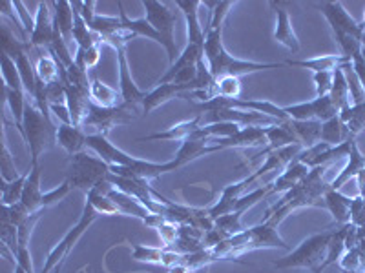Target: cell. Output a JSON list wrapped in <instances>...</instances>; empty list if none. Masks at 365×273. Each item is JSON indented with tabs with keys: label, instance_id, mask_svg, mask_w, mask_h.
Here are the masks:
<instances>
[{
	"label": "cell",
	"instance_id": "29",
	"mask_svg": "<svg viewBox=\"0 0 365 273\" xmlns=\"http://www.w3.org/2000/svg\"><path fill=\"white\" fill-rule=\"evenodd\" d=\"M90 99L96 106L101 108H117L123 104V97H120V91L113 90L112 86L104 84L103 80H99L97 77L91 79L90 84Z\"/></svg>",
	"mask_w": 365,
	"mask_h": 273
},
{
	"label": "cell",
	"instance_id": "23",
	"mask_svg": "<svg viewBox=\"0 0 365 273\" xmlns=\"http://www.w3.org/2000/svg\"><path fill=\"white\" fill-rule=\"evenodd\" d=\"M324 204L331 211V215L334 217V223L340 224V226L351 223V204H353L351 197L344 195L340 190L329 188L327 193L324 195Z\"/></svg>",
	"mask_w": 365,
	"mask_h": 273
},
{
	"label": "cell",
	"instance_id": "57",
	"mask_svg": "<svg viewBox=\"0 0 365 273\" xmlns=\"http://www.w3.org/2000/svg\"><path fill=\"white\" fill-rule=\"evenodd\" d=\"M312 273H322V272H312Z\"/></svg>",
	"mask_w": 365,
	"mask_h": 273
},
{
	"label": "cell",
	"instance_id": "15",
	"mask_svg": "<svg viewBox=\"0 0 365 273\" xmlns=\"http://www.w3.org/2000/svg\"><path fill=\"white\" fill-rule=\"evenodd\" d=\"M212 144L221 146L223 149L228 148H259V146L269 144L267 141L265 128H254V126H245L240 132L234 133L232 136L227 139H210Z\"/></svg>",
	"mask_w": 365,
	"mask_h": 273
},
{
	"label": "cell",
	"instance_id": "25",
	"mask_svg": "<svg viewBox=\"0 0 365 273\" xmlns=\"http://www.w3.org/2000/svg\"><path fill=\"white\" fill-rule=\"evenodd\" d=\"M309 171H311L309 166H305L303 162L294 159L291 164L287 166L285 171H282L278 175V178L272 182V193H285V191H289L291 188H294L296 184H299L303 178L307 177Z\"/></svg>",
	"mask_w": 365,
	"mask_h": 273
},
{
	"label": "cell",
	"instance_id": "41",
	"mask_svg": "<svg viewBox=\"0 0 365 273\" xmlns=\"http://www.w3.org/2000/svg\"><path fill=\"white\" fill-rule=\"evenodd\" d=\"M241 95V80L240 77H221L214 84V97L223 99H240Z\"/></svg>",
	"mask_w": 365,
	"mask_h": 273
},
{
	"label": "cell",
	"instance_id": "45",
	"mask_svg": "<svg viewBox=\"0 0 365 273\" xmlns=\"http://www.w3.org/2000/svg\"><path fill=\"white\" fill-rule=\"evenodd\" d=\"M99 58H101V44L99 46H93L90 50H77L75 53V60L73 63L84 71H90L91 68H96L99 64Z\"/></svg>",
	"mask_w": 365,
	"mask_h": 273
},
{
	"label": "cell",
	"instance_id": "56",
	"mask_svg": "<svg viewBox=\"0 0 365 273\" xmlns=\"http://www.w3.org/2000/svg\"><path fill=\"white\" fill-rule=\"evenodd\" d=\"M361 22H364V24H365V13H364V21H361Z\"/></svg>",
	"mask_w": 365,
	"mask_h": 273
},
{
	"label": "cell",
	"instance_id": "24",
	"mask_svg": "<svg viewBox=\"0 0 365 273\" xmlns=\"http://www.w3.org/2000/svg\"><path fill=\"white\" fill-rule=\"evenodd\" d=\"M106 195L113 200V204L117 206L120 215L137 217V219H141V220H145L146 217L152 215V211H150L141 200H137L135 197H132V195L123 193V191L115 190V188H110V190L106 191Z\"/></svg>",
	"mask_w": 365,
	"mask_h": 273
},
{
	"label": "cell",
	"instance_id": "13",
	"mask_svg": "<svg viewBox=\"0 0 365 273\" xmlns=\"http://www.w3.org/2000/svg\"><path fill=\"white\" fill-rule=\"evenodd\" d=\"M86 148L91 149L97 157L103 159L110 168H113V166H125L126 168V166H133L137 161L135 157H130L126 151H123L120 148L113 146L106 135H93V133H88Z\"/></svg>",
	"mask_w": 365,
	"mask_h": 273
},
{
	"label": "cell",
	"instance_id": "26",
	"mask_svg": "<svg viewBox=\"0 0 365 273\" xmlns=\"http://www.w3.org/2000/svg\"><path fill=\"white\" fill-rule=\"evenodd\" d=\"M287 126L294 133L296 141L303 148H311L318 144L322 135V122L318 120H287Z\"/></svg>",
	"mask_w": 365,
	"mask_h": 273
},
{
	"label": "cell",
	"instance_id": "48",
	"mask_svg": "<svg viewBox=\"0 0 365 273\" xmlns=\"http://www.w3.org/2000/svg\"><path fill=\"white\" fill-rule=\"evenodd\" d=\"M332 73H334V71H332ZM332 73L324 71V73L312 75V80H314V86H316V97H327L329 93H331Z\"/></svg>",
	"mask_w": 365,
	"mask_h": 273
},
{
	"label": "cell",
	"instance_id": "39",
	"mask_svg": "<svg viewBox=\"0 0 365 273\" xmlns=\"http://www.w3.org/2000/svg\"><path fill=\"white\" fill-rule=\"evenodd\" d=\"M2 79H4V86L11 87L15 91H24V84H22L17 64L8 53H2Z\"/></svg>",
	"mask_w": 365,
	"mask_h": 273
},
{
	"label": "cell",
	"instance_id": "22",
	"mask_svg": "<svg viewBox=\"0 0 365 273\" xmlns=\"http://www.w3.org/2000/svg\"><path fill=\"white\" fill-rule=\"evenodd\" d=\"M347 57L344 55H318V57L305 58V60H287V66H294V68H303V70H311L314 73H324V71H336L338 68H341L344 64H349Z\"/></svg>",
	"mask_w": 365,
	"mask_h": 273
},
{
	"label": "cell",
	"instance_id": "27",
	"mask_svg": "<svg viewBox=\"0 0 365 273\" xmlns=\"http://www.w3.org/2000/svg\"><path fill=\"white\" fill-rule=\"evenodd\" d=\"M361 170H365V157L360 149H358L356 142H353V146H351V154H349V162L345 164L344 170L340 171V175L329 184V188H331V190H340L344 184L354 181Z\"/></svg>",
	"mask_w": 365,
	"mask_h": 273
},
{
	"label": "cell",
	"instance_id": "18",
	"mask_svg": "<svg viewBox=\"0 0 365 273\" xmlns=\"http://www.w3.org/2000/svg\"><path fill=\"white\" fill-rule=\"evenodd\" d=\"M274 13H276V29H274V41L278 44L285 46L287 50L292 51V53H298L299 51V41L294 33V28H292L291 15L285 8H282V4H276V2H270Z\"/></svg>",
	"mask_w": 365,
	"mask_h": 273
},
{
	"label": "cell",
	"instance_id": "4",
	"mask_svg": "<svg viewBox=\"0 0 365 273\" xmlns=\"http://www.w3.org/2000/svg\"><path fill=\"white\" fill-rule=\"evenodd\" d=\"M110 168L101 157H97L93 151L88 154L86 149L81 154H75L68 157L66 181L70 182L71 190H79L83 193H90L93 188H97L101 182L108 178Z\"/></svg>",
	"mask_w": 365,
	"mask_h": 273
},
{
	"label": "cell",
	"instance_id": "30",
	"mask_svg": "<svg viewBox=\"0 0 365 273\" xmlns=\"http://www.w3.org/2000/svg\"><path fill=\"white\" fill-rule=\"evenodd\" d=\"M265 133H267V141H269V144H267V148L263 149L262 154L256 155L254 159L267 157L270 151H276V149L285 148V146L298 144L294 133H292L291 128L287 126V122H282V124H278V126H270V128H265Z\"/></svg>",
	"mask_w": 365,
	"mask_h": 273
},
{
	"label": "cell",
	"instance_id": "17",
	"mask_svg": "<svg viewBox=\"0 0 365 273\" xmlns=\"http://www.w3.org/2000/svg\"><path fill=\"white\" fill-rule=\"evenodd\" d=\"M42 188H41V162H31L28 168L24 191H22L21 204L29 213H42Z\"/></svg>",
	"mask_w": 365,
	"mask_h": 273
},
{
	"label": "cell",
	"instance_id": "40",
	"mask_svg": "<svg viewBox=\"0 0 365 273\" xmlns=\"http://www.w3.org/2000/svg\"><path fill=\"white\" fill-rule=\"evenodd\" d=\"M243 213H245V211H232V213L217 217L214 226H216L217 230H220V232L228 239V237L236 235V233H241L243 230H245L243 224H241V217H243Z\"/></svg>",
	"mask_w": 365,
	"mask_h": 273
},
{
	"label": "cell",
	"instance_id": "7",
	"mask_svg": "<svg viewBox=\"0 0 365 273\" xmlns=\"http://www.w3.org/2000/svg\"><path fill=\"white\" fill-rule=\"evenodd\" d=\"M97 217H99V211H97L96 206H93V204L86 199V204H84L83 215H81L79 223L75 224L70 232L63 237V240H61V242H58L53 250H51L50 255H48V259H46L44 268L41 269V273H51L55 268L63 266V262L66 261V257L70 255L71 248H73V246L79 242L81 237L86 233V230L91 226V224H93V220H96Z\"/></svg>",
	"mask_w": 365,
	"mask_h": 273
},
{
	"label": "cell",
	"instance_id": "8",
	"mask_svg": "<svg viewBox=\"0 0 365 273\" xmlns=\"http://www.w3.org/2000/svg\"><path fill=\"white\" fill-rule=\"evenodd\" d=\"M137 113L128 106L120 104L117 108H101L91 102L88 108V115L83 122V129H93V135H108V132L115 126H125L133 122Z\"/></svg>",
	"mask_w": 365,
	"mask_h": 273
},
{
	"label": "cell",
	"instance_id": "9",
	"mask_svg": "<svg viewBox=\"0 0 365 273\" xmlns=\"http://www.w3.org/2000/svg\"><path fill=\"white\" fill-rule=\"evenodd\" d=\"M201 122L203 126L207 124H216V122H232V124L241 126H254V128H270V126L282 124L279 120L272 119V117L262 115L256 112H247V109H237V108H216L210 112L200 113Z\"/></svg>",
	"mask_w": 365,
	"mask_h": 273
},
{
	"label": "cell",
	"instance_id": "3",
	"mask_svg": "<svg viewBox=\"0 0 365 273\" xmlns=\"http://www.w3.org/2000/svg\"><path fill=\"white\" fill-rule=\"evenodd\" d=\"M57 129L58 124L53 122L51 117H46L37 108L34 99H28L22 119V139L28 144L31 162H38L41 155L57 144Z\"/></svg>",
	"mask_w": 365,
	"mask_h": 273
},
{
	"label": "cell",
	"instance_id": "47",
	"mask_svg": "<svg viewBox=\"0 0 365 273\" xmlns=\"http://www.w3.org/2000/svg\"><path fill=\"white\" fill-rule=\"evenodd\" d=\"M71 191V186H70V182L64 181L63 184L58 188H55V190L48 191V193H44V197H42V208H50L53 206V204H57L58 200H63L64 197H66L68 193Z\"/></svg>",
	"mask_w": 365,
	"mask_h": 273
},
{
	"label": "cell",
	"instance_id": "10",
	"mask_svg": "<svg viewBox=\"0 0 365 273\" xmlns=\"http://www.w3.org/2000/svg\"><path fill=\"white\" fill-rule=\"evenodd\" d=\"M314 6L319 9V13L324 15L325 21L329 22L334 37L347 35V37H354L364 41L365 24L364 22L354 21V18L347 13V9L344 8L341 2H316Z\"/></svg>",
	"mask_w": 365,
	"mask_h": 273
},
{
	"label": "cell",
	"instance_id": "46",
	"mask_svg": "<svg viewBox=\"0 0 365 273\" xmlns=\"http://www.w3.org/2000/svg\"><path fill=\"white\" fill-rule=\"evenodd\" d=\"M179 230L181 226L175 223H170V220H163L158 226V233L163 240V248H170V246L175 245V240L179 237Z\"/></svg>",
	"mask_w": 365,
	"mask_h": 273
},
{
	"label": "cell",
	"instance_id": "31",
	"mask_svg": "<svg viewBox=\"0 0 365 273\" xmlns=\"http://www.w3.org/2000/svg\"><path fill=\"white\" fill-rule=\"evenodd\" d=\"M53 15H55V26L61 31L64 41L71 44L73 41V24H75V13L73 6L68 0H58L53 2Z\"/></svg>",
	"mask_w": 365,
	"mask_h": 273
},
{
	"label": "cell",
	"instance_id": "36",
	"mask_svg": "<svg viewBox=\"0 0 365 273\" xmlns=\"http://www.w3.org/2000/svg\"><path fill=\"white\" fill-rule=\"evenodd\" d=\"M340 119L344 120L349 133H351V136L354 139L358 133H361L365 129V100L360 104H353V106L341 109Z\"/></svg>",
	"mask_w": 365,
	"mask_h": 273
},
{
	"label": "cell",
	"instance_id": "43",
	"mask_svg": "<svg viewBox=\"0 0 365 273\" xmlns=\"http://www.w3.org/2000/svg\"><path fill=\"white\" fill-rule=\"evenodd\" d=\"M165 248H154V246L132 245V259L148 264H161Z\"/></svg>",
	"mask_w": 365,
	"mask_h": 273
},
{
	"label": "cell",
	"instance_id": "32",
	"mask_svg": "<svg viewBox=\"0 0 365 273\" xmlns=\"http://www.w3.org/2000/svg\"><path fill=\"white\" fill-rule=\"evenodd\" d=\"M29 50H22L19 53L13 55V60L17 64L19 73H21L22 84H24V91L28 99H34L35 91H37V71H35V66L31 64V58L28 55Z\"/></svg>",
	"mask_w": 365,
	"mask_h": 273
},
{
	"label": "cell",
	"instance_id": "2",
	"mask_svg": "<svg viewBox=\"0 0 365 273\" xmlns=\"http://www.w3.org/2000/svg\"><path fill=\"white\" fill-rule=\"evenodd\" d=\"M327 170V166L322 168H312L309 175L303 178L299 184L291 188L289 191L282 195V199L269 208L265 215V223L272 224L274 228H278L287 217L291 215L292 211L302 210V208H312V206H324V195L327 193L329 184L324 181V173Z\"/></svg>",
	"mask_w": 365,
	"mask_h": 273
},
{
	"label": "cell",
	"instance_id": "14",
	"mask_svg": "<svg viewBox=\"0 0 365 273\" xmlns=\"http://www.w3.org/2000/svg\"><path fill=\"white\" fill-rule=\"evenodd\" d=\"M250 239L247 245L245 252H252V250H262V248H282V250H291V245H287L285 240L278 235V228H274L272 224L262 220L256 226L249 228Z\"/></svg>",
	"mask_w": 365,
	"mask_h": 273
},
{
	"label": "cell",
	"instance_id": "20",
	"mask_svg": "<svg viewBox=\"0 0 365 273\" xmlns=\"http://www.w3.org/2000/svg\"><path fill=\"white\" fill-rule=\"evenodd\" d=\"M216 151H223V148L217 144H212L210 139L208 141H203V139H188V141L181 142V148L178 149V154L172 161L175 162V166L182 168V166L190 164L195 159L205 157V155L216 154Z\"/></svg>",
	"mask_w": 365,
	"mask_h": 273
},
{
	"label": "cell",
	"instance_id": "28",
	"mask_svg": "<svg viewBox=\"0 0 365 273\" xmlns=\"http://www.w3.org/2000/svg\"><path fill=\"white\" fill-rule=\"evenodd\" d=\"M119 17H120V22H123V29L128 31L132 37H146L150 38V41L158 42V44H161L163 48H165V41H163L161 35H159L158 31L150 26V22L146 21V18H128V15L125 13L120 2H119Z\"/></svg>",
	"mask_w": 365,
	"mask_h": 273
},
{
	"label": "cell",
	"instance_id": "44",
	"mask_svg": "<svg viewBox=\"0 0 365 273\" xmlns=\"http://www.w3.org/2000/svg\"><path fill=\"white\" fill-rule=\"evenodd\" d=\"M344 73H345V79H347V84H349L351 106H353V104L364 102V100H365V90H364V86L360 84V80H358L356 75H354L351 63L344 64Z\"/></svg>",
	"mask_w": 365,
	"mask_h": 273
},
{
	"label": "cell",
	"instance_id": "52",
	"mask_svg": "<svg viewBox=\"0 0 365 273\" xmlns=\"http://www.w3.org/2000/svg\"><path fill=\"white\" fill-rule=\"evenodd\" d=\"M192 269L188 268L187 264H178V266H172V268L166 269V273H190Z\"/></svg>",
	"mask_w": 365,
	"mask_h": 273
},
{
	"label": "cell",
	"instance_id": "19",
	"mask_svg": "<svg viewBox=\"0 0 365 273\" xmlns=\"http://www.w3.org/2000/svg\"><path fill=\"white\" fill-rule=\"evenodd\" d=\"M203 126L201 122V117L195 115L194 119L190 120H182L179 124L170 126L168 129L165 132H159V133H152V135H146V136H139L137 141L139 142H148V141H175V142H185L188 139L194 136V133Z\"/></svg>",
	"mask_w": 365,
	"mask_h": 273
},
{
	"label": "cell",
	"instance_id": "50",
	"mask_svg": "<svg viewBox=\"0 0 365 273\" xmlns=\"http://www.w3.org/2000/svg\"><path fill=\"white\" fill-rule=\"evenodd\" d=\"M50 112L58 120V124H71V115L66 104H51Z\"/></svg>",
	"mask_w": 365,
	"mask_h": 273
},
{
	"label": "cell",
	"instance_id": "55",
	"mask_svg": "<svg viewBox=\"0 0 365 273\" xmlns=\"http://www.w3.org/2000/svg\"><path fill=\"white\" fill-rule=\"evenodd\" d=\"M344 273H365V272H344Z\"/></svg>",
	"mask_w": 365,
	"mask_h": 273
},
{
	"label": "cell",
	"instance_id": "16",
	"mask_svg": "<svg viewBox=\"0 0 365 273\" xmlns=\"http://www.w3.org/2000/svg\"><path fill=\"white\" fill-rule=\"evenodd\" d=\"M175 8L185 15L187 21V41L188 44H195L205 50V29L200 22V0H175Z\"/></svg>",
	"mask_w": 365,
	"mask_h": 273
},
{
	"label": "cell",
	"instance_id": "34",
	"mask_svg": "<svg viewBox=\"0 0 365 273\" xmlns=\"http://www.w3.org/2000/svg\"><path fill=\"white\" fill-rule=\"evenodd\" d=\"M329 99L332 100V104H334V108H336L338 112H341V109L351 106V95H349V84L347 79H345L344 66L338 68V70L332 73V87L331 93H329Z\"/></svg>",
	"mask_w": 365,
	"mask_h": 273
},
{
	"label": "cell",
	"instance_id": "54",
	"mask_svg": "<svg viewBox=\"0 0 365 273\" xmlns=\"http://www.w3.org/2000/svg\"><path fill=\"white\" fill-rule=\"evenodd\" d=\"M58 269H61V266H58V268H55L53 272H51V273H58Z\"/></svg>",
	"mask_w": 365,
	"mask_h": 273
},
{
	"label": "cell",
	"instance_id": "38",
	"mask_svg": "<svg viewBox=\"0 0 365 273\" xmlns=\"http://www.w3.org/2000/svg\"><path fill=\"white\" fill-rule=\"evenodd\" d=\"M26 178H28V171L17 178V181H2V206H13L19 204L22 199V191H24Z\"/></svg>",
	"mask_w": 365,
	"mask_h": 273
},
{
	"label": "cell",
	"instance_id": "53",
	"mask_svg": "<svg viewBox=\"0 0 365 273\" xmlns=\"http://www.w3.org/2000/svg\"><path fill=\"white\" fill-rule=\"evenodd\" d=\"M361 55L365 57V33H364V41H361Z\"/></svg>",
	"mask_w": 365,
	"mask_h": 273
},
{
	"label": "cell",
	"instance_id": "42",
	"mask_svg": "<svg viewBox=\"0 0 365 273\" xmlns=\"http://www.w3.org/2000/svg\"><path fill=\"white\" fill-rule=\"evenodd\" d=\"M0 178L2 181H17L21 175H19L17 171V166H15V161H13L11 154H9L8 149V144H6V132L2 129V157H0Z\"/></svg>",
	"mask_w": 365,
	"mask_h": 273
},
{
	"label": "cell",
	"instance_id": "1",
	"mask_svg": "<svg viewBox=\"0 0 365 273\" xmlns=\"http://www.w3.org/2000/svg\"><path fill=\"white\" fill-rule=\"evenodd\" d=\"M205 6L212 8L210 21L205 28V60L208 64L212 77L221 79V77H243L257 71H269L285 68V63H252V60H241L232 57L225 50L223 46V22L227 18L228 11L236 2L223 0V2H203Z\"/></svg>",
	"mask_w": 365,
	"mask_h": 273
},
{
	"label": "cell",
	"instance_id": "12",
	"mask_svg": "<svg viewBox=\"0 0 365 273\" xmlns=\"http://www.w3.org/2000/svg\"><path fill=\"white\" fill-rule=\"evenodd\" d=\"M55 38V15L53 2H38L37 15H35V29L29 37L31 48H46L50 50Z\"/></svg>",
	"mask_w": 365,
	"mask_h": 273
},
{
	"label": "cell",
	"instance_id": "49",
	"mask_svg": "<svg viewBox=\"0 0 365 273\" xmlns=\"http://www.w3.org/2000/svg\"><path fill=\"white\" fill-rule=\"evenodd\" d=\"M15 9H17L19 17H21L22 26H24V29H26V35H28V37H31V33H34V29H35V18L29 15V11L26 9L24 2H19V0H15Z\"/></svg>",
	"mask_w": 365,
	"mask_h": 273
},
{
	"label": "cell",
	"instance_id": "11",
	"mask_svg": "<svg viewBox=\"0 0 365 273\" xmlns=\"http://www.w3.org/2000/svg\"><path fill=\"white\" fill-rule=\"evenodd\" d=\"M113 50L117 51V60H119V91L123 97V104L133 109L137 115H143V100H145L146 93L133 82L128 60H126L125 46H117Z\"/></svg>",
	"mask_w": 365,
	"mask_h": 273
},
{
	"label": "cell",
	"instance_id": "35",
	"mask_svg": "<svg viewBox=\"0 0 365 273\" xmlns=\"http://www.w3.org/2000/svg\"><path fill=\"white\" fill-rule=\"evenodd\" d=\"M4 100L8 109L13 115V122H15V128L19 132H22V119H24V109L26 102H28V95L24 91H15L11 87L4 86Z\"/></svg>",
	"mask_w": 365,
	"mask_h": 273
},
{
	"label": "cell",
	"instance_id": "6",
	"mask_svg": "<svg viewBox=\"0 0 365 273\" xmlns=\"http://www.w3.org/2000/svg\"><path fill=\"white\" fill-rule=\"evenodd\" d=\"M141 6L145 8V18L150 22V26L158 31L165 41V50L168 55V63L172 64L178 60L179 53L178 44H175L174 29L179 21V9H172L170 4L159 2V0H143Z\"/></svg>",
	"mask_w": 365,
	"mask_h": 273
},
{
	"label": "cell",
	"instance_id": "33",
	"mask_svg": "<svg viewBox=\"0 0 365 273\" xmlns=\"http://www.w3.org/2000/svg\"><path fill=\"white\" fill-rule=\"evenodd\" d=\"M353 136L349 133L347 126L340 115L332 117L327 122H322V135H319V142H325L329 146H340L344 142L351 141Z\"/></svg>",
	"mask_w": 365,
	"mask_h": 273
},
{
	"label": "cell",
	"instance_id": "5",
	"mask_svg": "<svg viewBox=\"0 0 365 273\" xmlns=\"http://www.w3.org/2000/svg\"><path fill=\"white\" fill-rule=\"evenodd\" d=\"M334 233V230H329V232L316 233V235L309 237L287 257L279 259V261L274 262V268L278 269H291V268H305V269H316L324 264V261L327 259V250L329 242H331V237Z\"/></svg>",
	"mask_w": 365,
	"mask_h": 273
},
{
	"label": "cell",
	"instance_id": "21",
	"mask_svg": "<svg viewBox=\"0 0 365 273\" xmlns=\"http://www.w3.org/2000/svg\"><path fill=\"white\" fill-rule=\"evenodd\" d=\"M88 133L83 128L73 124H58L57 129V144L70 155L81 154L86 149Z\"/></svg>",
	"mask_w": 365,
	"mask_h": 273
},
{
	"label": "cell",
	"instance_id": "51",
	"mask_svg": "<svg viewBox=\"0 0 365 273\" xmlns=\"http://www.w3.org/2000/svg\"><path fill=\"white\" fill-rule=\"evenodd\" d=\"M351 66H353V71L354 75L358 77V80H360V84L364 86L365 90V57L364 55H356V57L351 60Z\"/></svg>",
	"mask_w": 365,
	"mask_h": 273
},
{
	"label": "cell",
	"instance_id": "37",
	"mask_svg": "<svg viewBox=\"0 0 365 273\" xmlns=\"http://www.w3.org/2000/svg\"><path fill=\"white\" fill-rule=\"evenodd\" d=\"M35 71H37V77L44 84H53L57 80H61V66H58V63L55 60V57L50 51L44 55H38Z\"/></svg>",
	"mask_w": 365,
	"mask_h": 273
}]
</instances>
